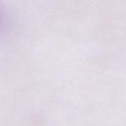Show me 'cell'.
Returning a JSON list of instances; mask_svg holds the SVG:
<instances>
[{"mask_svg":"<svg viewBox=\"0 0 126 126\" xmlns=\"http://www.w3.org/2000/svg\"><path fill=\"white\" fill-rule=\"evenodd\" d=\"M4 14H3V11L2 9L0 6V32H1L3 27H4Z\"/></svg>","mask_w":126,"mask_h":126,"instance_id":"cell-1","label":"cell"}]
</instances>
